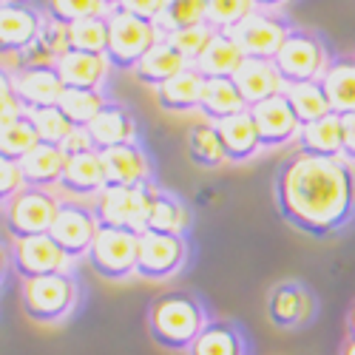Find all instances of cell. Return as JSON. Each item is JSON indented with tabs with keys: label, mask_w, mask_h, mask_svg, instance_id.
I'll return each mask as SVG.
<instances>
[{
	"label": "cell",
	"mask_w": 355,
	"mask_h": 355,
	"mask_svg": "<svg viewBox=\"0 0 355 355\" xmlns=\"http://www.w3.org/2000/svg\"><path fill=\"white\" fill-rule=\"evenodd\" d=\"M276 208L287 225L315 239L344 230L355 219V168L344 157L293 154L276 171Z\"/></svg>",
	"instance_id": "cell-1"
},
{
	"label": "cell",
	"mask_w": 355,
	"mask_h": 355,
	"mask_svg": "<svg viewBox=\"0 0 355 355\" xmlns=\"http://www.w3.org/2000/svg\"><path fill=\"white\" fill-rule=\"evenodd\" d=\"M208 324L205 304L188 290H171L154 299L148 310V333L154 344L171 352H188Z\"/></svg>",
	"instance_id": "cell-2"
},
{
	"label": "cell",
	"mask_w": 355,
	"mask_h": 355,
	"mask_svg": "<svg viewBox=\"0 0 355 355\" xmlns=\"http://www.w3.org/2000/svg\"><path fill=\"white\" fill-rule=\"evenodd\" d=\"M273 63H276V69L284 80V88H287V85L321 80L327 66L333 63V54H330V46L324 43V37L315 32V28L293 26Z\"/></svg>",
	"instance_id": "cell-3"
},
{
	"label": "cell",
	"mask_w": 355,
	"mask_h": 355,
	"mask_svg": "<svg viewBox=\"0 0 355 355\" xmlns=\"http://www.w3.org/2000/svg\"><path fill=\"white\" fill-rule=\"evenodd\" d=\"M105 20H108V49H105V57H108L111 69L134 71L142 57L162 40L154 23L139 20V17H134V15L123 12V9H111L105 15Z\"/></svg>",
	"instance_id": "cell-4"
},
{
	"label": "cell",
	"mask_w": 355,
	"mask_h": 355,
	"mask_svg": "<svg viewBox=\"0 0 355 355\" xmlns=\"http://www.w3.org/2000/svg\"><path fill=\"white\" fill-rule=\"evenodd\" d=\"M77 307V282L71 273H54L23 282V313L37 324H60Z\"/></svg>",
	"instance_id": "cell-5"
},
{
	"label": "cell",
	"mask_w": 355,
	"mask_h": 355,
	"mask_svg": "<svg viewBox=\"0 0 355 355\" xmlns=\"http://www.w3.org/2000/svg\"><path fill=\"white\" fill-rule=\"evenodd\" d=\"M137 256H139V233L100 225L97 239L85 259L97 276L108 282H125L137 276Z\"/></svg>",
	"instance_id": "cell-6"
},
{
	"label": "cell",
	"mask_w": 355,
	"mask_h": 355,
	"mask_svg": "<svg viewBox=\"0 0 355 355\" xmlns=\"http://www.w3.org/2000/svg\"><path fill=\"white\" fill-rule=\"evenodd\" d=\"M154 191H157L154 182L134 185V188H105L94 199L92 208H94L100 225L123 227V230H131V233H145L148 208H151Z\"/></svg>",
	"instance_id": "cell-7"
},
{
	"label": "cell",
	"mask_w": 355,
	"mask_h": 355,
	"mask_svg": "<svg viewBox=\"0 0 355 355\" xmlns=\"http://www.w3.org/2000/svg\"><path fill=\"white\" fill-rule=\"evenodd\" d=\"M97 230H100V219L92 205H85L80 199H60V211H57L51 222L49 236L71 261H77L88 256V250H92L97 239Z\"/></svg>",
	"instance_id": "cell-8"
},
{
	"label": "cell",
	"mask_w": 355,
	"mask_h": 355,
	"mask_svg": "<svg viewBox=\"0 0 355 355\" xmlns=\"http://www.w3.org/2000/svg\"><path fill=\"white\" fill-rule=\"evenodd\" d=\"M60 211V199L43 188H23L6 202V230L12 239H28L51 230V222Z\"/></svg>",
	"instance_id": "cell-9"
},
{
	"label": "cell",
	"mask_w": 355,
	"mask_h": 355,
	"mask_svg": "<svg viewBox=\"0 0 355 355\" xmlns=\"http://www.w3.org/2000/svg\"><path fill=\"white\" fill-rule=\"evenodd\" d=\"M188 261V239L171 233H139V256H137V276L148 282H165L176 276Z\"/></svg>",
	"instance_id": "cell-10"
},
{
	"label": "cell",
	"mask_w": 355,
	"mask_h": 355,
	"mask_svg": "<svg viewBox=\"0 0 355 355\" xmlns=\"http://www.w3.org/2000/svg\"><path fill=\"white\" fill-rule=\"evenodd\" d=\"M290 20L270 12V9H256L250 17H245L233 28V40L242 49L245 57H256V60H276V54L290 35Z\"/></svg>",
	"instance_id": "cell-11"
},
{
	"label": "cell",
	"mask_w": 355,
	"mask_h": 355,
	"mask_svg": "<svg viewBox=\"0 0 355 355\" xmlns=\"http://www.w3.org/2000/svg\"><path fill=\"white\" fill-rule=\"evenodd\" d=\"M9 264L23 282H28L40 276L69 273L74 261L57 248V242L49 233H43V236H28V239H15L9 250Z\"/></svg>",
	"instance_id": "cell-12"
},
{
	"label": "cell",
	"mask_w": 355,
	"mask_h": 355,
	"mask_svg": "<svg viewBox=\"0 0 355 355\" xmlns=\"http://www.w3.org/2000/svg\"><path fill=\"white\" fill-rule=\"evenodd\" d=\"M248 111H250L253 123H256L261 148H282L287 142H295L302 134V123L295 120V114H293L284 94L270 97V100H264L259 105H250Z\"/></svg>",
	"instance_id": "cell-13"
},
{
	"label": "cell",
	"mask_w": 355,
	"mask_h": 355,
	"mask_svg": "<svg viewBox=\"0 0 355 355\" xmlns=\"http://www.w3.org/2000/svg\"><path fill=\"white\" fill-rule=\"evenodd\" d=\"M43 26L46 17L35 6H28L26 0L12 6H0V54L17 57L37 40Z\"/></svg>",
	"instance_id": "cell-14"
},
{
	"label": "cell",
	"mask_w": 355,
	"mask_h": 355,
	"mask_svg": "<svg viewBox=\"0 0 355 355\" xmlns=\"http://www.w3.org/2000/svg\"><path fill=\"white\" fill-rule=\"evenodd\" d=\"M315 313L313 293L299 282H282L268 295V318L279 330H295Z\"/></svg>",
	"instance_id": "cell-15"
},
{
	"label": "cell",
	"mask_w": 355,
	"mask_h": 355,
	"mask_svg": "<svg viewBox=\"0 0 355 355\" xmlns=\"http://www.w3.org/2000/svg\"><path fill=\"white\" fill-rule=\"evenodd\" d=\"M15 88L23 111L51 108L60 103L66 85L54 66H32V69H15Z\"/></svg>",
	"instance_id": "cell-16"
},
{
	"label": "cell",
	"mask_w": 355,
	"mask_h": 355,
	"mask_svg": "<svg viewBox=\"0 0 355 355\" xmlns=\"http://www.w3.org/2000/svg\"><path fill=\"white\" fill-rule=\"evenodd\" d=\"M100 159L105 171V188H134L151 182V162L137 142L105 148L100 151Z\"/></svg>",
	"instance_id": "cell-17"
},
{
	"label": "cell",
	"mask_w": 355,
	"mask_h": 355,
	"mask_svg": "<svg viewBox=\"0 0 355 355\" xmlns=\"http://www.w3.org/2000/svg\"><path fill=\"white\" fill-rule=\"evenodd\" d=\"M57 188L69 199H97L105 191V171H103L100 151L66 157V168Z\"/></svg>",
	"instance_id": "cell-18"
},
{
	"label": "cell",
	"mask_w": 355,
	"mask_h": 355,
	"mask_svg": "<svg viewBox=\"0 0 355 355\" xmlns=\"http://www.w3.org/2000/svg\"><path fill=\"white\" fill-rule=\"evenodd\" d=\"M233 83L242 92L248 108L259 105L264 100H270V97L284 94V80H282V74H279L273 60H256V57H245L242 66L236 69V74H233Z\"/></svg>",
	"instance_id": "cell-19"
},
{
	"label": "cell",
	"mask_w": 355,
	"mask_h": 355,
	"mask_svg": "<svg viewBox=\"0 0 355 355\" xmlns=\"http://www.w3.org/2000/svg\"><path fill=\"white\" fill-rule=\"evenodd\" d=\"M92 137L97 151L105 148H116V145H134L137 142V123L125 105L120 103H105L103 111L94 116V123L85 128Z\"/></svg>",
	"instance_id": "cell-20"
},
{
	"label": "cell",
	"mask_w": 355,
	"mask_h": 355,
	"mask_svg": "<svg viewBox=\"0 0 355 355\" xmlns=\"http://www.w3.org/2000/svg\"><path fill=\"white\" fill-rule=\"evenodd\" d=\"M66 88H85V92H100V85L108 77V57L105 54H85V51H66L54 63Z\"/></svg>",
	"instance_id": "cell-21"
},
{
	"label": "cell",
	"mask_w": 355,
	"mask_h": 355,
	"mask_svg": "<svg viewBox=\"0 0 355 355\" xmlns=\"http://www.w3.org/2000/svg\"><path fill=\"white\" fill-rule=\"evenodd\" d=\"M63 168H66L63 148L60 145H49V142H37L32 151L20 159L26 188H43V191L57 188L60 185Z\"/></svg>",
	"instance_id": "cell-22"
},
{
	"label": "cell",
	"mask_w": 355,
	"mask_h": 355,
	"mask_svg": "<svg viewBox=\"0 0 355 355\" xmlns=\"http://www.w3.org/2000/svg\"><path fill=\"white\" fill-rule=\"evenodd\" d=\"M216 131H219L227 162H248L261 151V139H259V131H256L250 111L227 116V120H219Z\"/></svg>",
	"instance_id": "cell-23"
},
{
	"label": "cell",
	"mask_w": 355,
	"mask_h": 355,
	"mask_svg": "<svg viewBox=\"0 0 355 355\" xmlns=\"http://www.w3.org/2000/svg\"><path fill=\"white\" fill-rule=\"evenodd\" d=\"M199 111L208 123H219V120H227V116L248 111V103L239 88H236L233 77H205Z\"/></svg>",
	"instance_id": "cell-24"
},
{
	"label": "cell",
	"mask_w": 355,
	"mask_h": 355,
	"mask_svg": "<svg viewBox=\"0 0 355 355\" xmlns=\"http://www.w3.org/2000/svg\"><path fill=\"white\" fill-rule=\"evenodd\" d=\"M188 66H191V63H188L185 57L176 51L168 40H159V43L139 60V66L134 69V77H137V83L151 85L154 92H157L159 85H165V83L173 80L176 74H182Z\"/></svg>",
	"instance_id": "cell-25"
},
{
	"label": "cell",
	"mask_w": 355,
	"mask_h": 355,
	"mask_svg": "<svg viewBox=\"0 0 355 355\" xmlns=\"http://www.w3.org/2000/svg\"><path fill=\"white\" fill-rule=\"evenodd\" d=\"M202 88H205V77L193 66H188L182 74H176L173 80H168L165 85L157 88V105L171 114L199 111Z\"/></svg>",
	"instance_id": "cell-26"
},
{
	"label": "cell",
	"mask_w": 355,
	"mask_h": 355,
	"mask_svg": "<svg viewBox=\"0 0 355 355\" xmlns=\"http://www.w3.org/2000/svg\"><path fill=\"white\" fill-rule=\"evenodd\" d=\"M324 94L330 100L333 114L344 116L355 111V57H333V63L327 66L321 77Z\"/></svg>",
	"instance_id": "cell-27"
},
{
	"label": "cell",
	"mask_w": 355,
	"mask_h": 355,
	"mask_svg": "<svg viewBox=\"0 0 355 355\" xmlns=\"http://www.w3.org/2000/svg\"><path fill=\"white\" fill-rule=\"evenodd\" d=\"M245 54L236 46L230 32H214L211 43L205 46V51L199 54V60L193 63V69L202 77H233L236 69L242 66Z\"/></svg>",
	"instance_id": "cell-28"
},
{
	"label": "cell",
	"mask_w": 355,
	"mask_h": 355,
	"mask_svg": "<svg viewBox=\"0 0 355 355\" xmlns=\"http://www.w3.org/2000/svg\"><path fill=\"white\" fill-rule=\"evenodd\" d=\"M69 51V26L57 23V20H46L43 32L37 35V40L28 46L26 51H20L15 60L17 69H32V66H54L60 57Z\"/></svg>",
	"instance_id": "cell-29"
},
{
	"label": "cell",
	"mask_w": 355,
	"mask_h": 355,
	"mask_svg": "<svg viewBox=\"0 0 355 355\" xmlns=\"http://www.w3.org/2000/svg\"><path fill=\"white\" fill-rule=\"evenodd\" d=\"M191 227V214L180 196L171 191L157 188L151 196V208H148V225L145 230L151 233H171V236H185Z\"/></svg>",
	"instance_id": "cell-30"
},
{
	"label": "cell",
	"mask_w": 355,
	"mask_h": 355,
	"mask_svg": "<svg viewBox=\"0 0 355 355\" xmlns=\"http://www.w3.org/2000/svg\"><path fill=\"white\" fill-rule=\"evenodd\" d=\"M188 355H248L245 333L233 321H208Z\"/></svg>",
	"instance_id": "cell-31"
},
{
	"label": "cell",
	"mask_w": 355,
	"mask_h": 355,
	"mask_svg": "<svg viewBox=\"0 0 355 355\" xmlns=\"http://www.w3.org/2000/svg\"><path fill=\"white\" fill-rule=\"evenodd\" d=\"M295 142H299L302 154L330 157V159L341 157V116L327 114V116H321V120L304 125Z\"/></svg>",
	"instance_id": "cell-32"
},
{
	"label": "cell",
	"mask_w": 355,
	"mask_h": 355,
	"mask_svg": "<svg viewBox=\"0 0 355 355\" xmlns=\"http://www.w3.org/2000/svg\"><path fill=\"white\" fill-rule=\"evenodd\" d=\"M284 97H287V103H290V108H293V114H295V120L302 123V128L310 125V123H315V120H321V116L333 114L330 100H327V94H324L321 80L287 85V88H284Z\"/></svg>",
	"instance_id": "cell-33"
},
{
	"label": "cell",
	"mask_w": 355,
	"mask_h": 355,
	"mask_svg": "<svg viewBox=\"0 0 355 355\" xmlns=\"http://www.w3.org/2000/svg\"><path fill=\"white\" fill-rule=\"evenodd\" d=\"M188 157L199 168H219V165L227 162L216 123L205 120V123L191 125V131H188Z\"/></svg>",
	"instance_id": "cell-34"
},
{
	"label": "cell",
	"mask_w": 355,
	"mask_h": 355,
	"mask_svg": "<svg viewBox=\"0 0 355 355\" xmlns=\"http://www.w3.org/2000/svg\"><path fill=\"white\" fill-rule=\"evenodd\" d=\"M208 23V0H165V9L157 17V32L165 40L168 35L188 26Z\"/></svg>",
	"instance_id": "cell-35"
},
{
	"label": "cell",
	"mask_w": 355,
	"mask_h": 355,
	"mask_svg": "<svg viewBox=\"0 0 355 355\" xmlns=\"http://www.w3.org/2000/svg\"><path fill=\"white\" fill-rule=\"evenodd\" d=\"M108 100L100 92H85V88H66L57 108L63 111V116L74 128H88L94 123V116L103 111Z\"/></svg>",
	"instance_id": "cell-36"
},
{
	"label": "cell",
	"mask_w": 355,
	"mask_h": 355,
	"mask_svg": "<svg viewBox=\"0 0 355 355\" xmlns=\"http://www.w3.org/2000/svg\"><path fill=\"white\" fill-rule=\"evenodd\" d=\"M37 142H40V137H37L32 120H28V114H23L15 123L0 128V157L20 162Z\"/></svg>",
	"instance_id": "cell-37"
},
{
	"label": "cell",
	"mask_w": 355,
	"mask_h": 355,
	"mask_svg": "<svg viewBox=\"0 0 355 355\" xmlns=\"http://www.w3.org/2000/svg\"><path fill=\"white\" fill-rule=\"evenodd\" d=\"M69 49L85 54H105L108 49V20L88 17L69 26Z\"/></svg>",
	"instance_id": "cell-38"
},
{
	"label": "cell",
	"mask_w": 355,
	"mask_h": 355,
	"mask_svg": "<svg viewBox=\"0 0 355 355\" xmlns=\"http://www.w3.org/2000/svg\"><path fill=\"white\" fill-rule=\"evenodd\" d=\"M256 9V0H208V23L216 32H233Z\"/></svg>",
	"instance_id": "cell-39"
},
{
	"label": "cell",
	"mask_w": 355,
	"mask_h": 355,
	"mask_svg": "<svg viewBox=\"0 0 355 355\" xmlns=\"http://www.w3.org/2000/svg\"><path fill=\"white\" fill-rule=\"evenodd\" d=\"M28 120H32L40 142H49V145H63L66 137L74 131V125L63 116V111L51 105V108H37V111H28Z\"/></svg>",
	"instance_id": "cell-40"
},
{
	"label": "cell",
	"mask_w": 355,
	"mask_h": 355,
	"mask_svg": "<svg viewBox=\"0 0 355 355\" xmlns=\"http://www.w3.org/2000/svg\"><path fill=\"white\" fill-rule=\"evenodd\" d=\"M111 9L103 3V0H49V17L71 26L88 17H105Z\"/></svg>",
	"instance_id": "cell-41"
},
{
	"label": "cell",
	"mask_w": 355,
	"mask_h": 355,
	"mask_svg": "<svg viewBox=\"0 0 355 355\" xmlns=\"http://www.w3.org/2000/svg\"><path fill=\"white\" fill-rule=\"evenodd\" d=\"M214 32L216 28L211 26V23H199V26H188V28H180V32H173V35H168L165 40L180 51L185 60L193 66L196 60H199V54L205 51V46L211 43V37H214Z\"/></svg>",
	"instance_id": "cell-42"
},
{
	"label": "cell",
	"mask_w": 355,
	"mask_h": 355,
	"mask_svg": "<svg viewBox=\"0 0 355 355\" xmlns=\"http://www.w3.org/2000/svg\"><path fill=\"white\" fill-rule=\"evenodd\" d=\"M23 105L17 100V88H15V71L0 66V128L15 123L17 116H23Z\"/></svg>",
	"instance_id": "cell-43"
},
{
	"label": "cell",
	"mask_w": 355,
	"mask_h": 355,
	"mask_svg": "<svg viewBox=\"0 0 355 355\" xmlns=\"http://www.w3.org/2000/svg\"><path fill=\"white\" fill-rule=\"evenodd\" d=\"M23 188H26V182H23L20 162L0 157V205H6L9 199H15Z\"/></svg>",
	"instance_id": "cell-44"
},
{
	"label": "cell",
	"mask_w": 355,
	"mask_h": 355,
	"mask_svg": "<svg viewBox=\"0 0 355 355\" xmlns=\"http://www.w3.org/2000/svg\"><path fill=\"white\" fill-rule=\"evenodd\" d=\"M120 9L128 12V15H134V17H139V20L157 23V17L165 9V0H123Z\"/></svg>",
	"instance_id": "cell-45"
},
{
	"label": "cell",
	"mask_w": 355,
	"mask_h": 355,
	"mask_svg": "<svg viewBox=\"0 0 355 355\" xmlns=\"http://www.w3.org/2000/svg\"><path fill=\"white\" fill-rule=\"evenodd\" d=\"M60 148H63V154H66V157H77V154L97 151L94 142H92V137H88V131H85V128H74V131L66 137V142H63Z\"/></svg>",
	"instance_id": "cell-46"
},
{
	"label": "cell",
	"mask_w": 355,
	"mask_h": 355,
	"mask_svg": "<svg viewBox=\"0 0 355 355\" xmlns=\"http://www.w3.org/2000/svg\"><path fill=\"white\" fill-rule=\"evenodd\" d=\"M341 157L355 165V111L341 116Z\"/></svg>",
	"instance_id": "cell-47"
},
{
	"label": "cell",
	"mask_w": 355,
	"mask_h": 355,
	"mask_svg": "<svg viewBox=\"0 0 355 355\" xmlns=\"http://www.w3.org/2000/svg\"><path fill=\"white\" fill-rule=\"evenodd\" d=\"M347 338H355V302H352L349 315H347Z\"/></svg>",
	"instance_id": "cell-48"
},
{
	"label": "cell",
	"mask_w": 355,
	"mask_h": 355,
	"mask_svg": "<svg viewBox=\"0 0 355 355\" xmlns=\"http://www.w3.org/2000/svg\"><path fill=\"white\" fill-rule=\"evenodd\" d=\"M284 3H287V0H256L259 9H270V12L279 9V6H284Z\"/></svg>",
	"instance_id": "cell-49"
},
{
	"label": "cell",
	"mask_w": 355,
	"mask_h": 355,
	"mask_svg": "<svg viewBox=\"0 0 355 355\" xmlns=\"http://www.w3.org/2000/svg\"><path fill=\"white\" fill-rule=\"evenodd\" d=\"M338 355H355V338H347L338 349Z\"/></svg>",
	"instance_id": "cell-50"
},
{
	"label": "cell",
	"mask_w": 355,
	"mask_h": 355,
	"mask_svg": "<svg viewBox=\"0 0 355 355\" xmlns=\"http://www.w3.org/2000/svg\"><path fill=\"white\" fill-rule=\"evenodd\" d=\"M6 264H9V256H6L3 248H0V282H3V276H6Z\"/></svg>",
	"instance_id": "cell-51"
},
{
	"label": "cell",
	"mask_w": 355,
	"mask_h": 355,
	"mask_svg": "<svg viewBox=\"0 0 355 355\" xmlns=\"http://www.w3.org/2000/svg\"><path fill=\"white\" fill-rule=\"evenodd\" d=\"M103 3H105L108 9H120V3H123V0H103Z\"/></svg>",
	"instance_id": "cell-52"
},
{
	"label": "cell",
	"mask_w": 355,
	"mask_h": 355,
	"mask_svg": "<svg viewBox=\"0 0 355 355\" xmlns=\"http://www.w3.org/2000/svg\"><path fill=\"white\" fill-rule=\"evenodd\" d=\"M12 3H23V0H0V6H12Z\"/></svg>",
	"instance_id": "cell-53"
},
{
	"label": "cell",
	"mask_w": 355,
	"mask_h": 355,
	"mask_svg": "<svg viewBox=\"0 0 355 355\" xmlns=\"http://www.w3.org/2000/svg\"><path fill=\"white\" fill-rule=\"evenodd\" d=\"M352 57H355V51H352Z\"/></svg>",
	"instance_id": "cell-54"
}]
</instances>
